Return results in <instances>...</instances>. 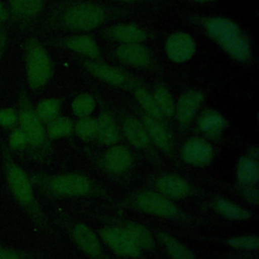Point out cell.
<instances>
[{
    "label": "cell",
    "mask_w": 259,
    "mask_h": 259,
    "mask_svg": "<svg viewBox=\"0 0 259 259\" xmlns=\"http://www.w3.org/2000/svg\"><path fill=\"white\" fill-rule=\"evenodd\" d=\"M3 170L7 186L16 203L36 224L44 223V213L36 201L32 188V180L27 173L13 160L7 147L3 148Z\"/></svg>",
    "instance_id": "1"
},
{
    "label": "cell",
    "mask_w": 259,
    "mask_h": 259,
    "mask_svg": "<svg viewBox=\"0 0 259 259\" xmlns=\"http://www.w3.org/2000/svg\"><path fill=\"white\" fill-rule=\"evenodd\" d=\"M202 26L205 33L234 60L245 63L251 59L249 40L236 22L226 17L211 16L203 20Z\"/></svg>",
    "instance_id": "2"
},
{
    "label": "cell",
    "mask_w": 259,
    "mask_h": 259,
    "mask_svg": "<svg viewBox=\"0 0 259 259\" xmlns=\"http://www.w3.org/2000/svg\"><path fill=\"white\" fill-rule=\"evenodd\" d=\"M106 17V9L100 4L89 1H77L66 6L60 14V21L68 29L88 31L100 26Z\"/></svg>",
    "instance_id": "3"
},
{
    "label": "cell",
    "mask_w": 259,
    "mask_h": 259,
    "mask_svg": "<svg viewBox=\"0 0 259 259\" xmlns=\"http://www.w3.org/2000/svg\"><path fill=\"white\" fill-rule=\"evenodd\" d=\"M25 72L30 88L36 90L48 84L53 75V63L47 50L36 39L25 45Z\"/></svg>",
    "instance_id": "4"
},
{
    "label": "cell",
    "mask_w": 259,
    "mask_h": 259,
    "mask_svg": "<svg viewBox=\"0 0 259 259\" xmlns=\"http://www.w3.org/2000/svg\"><path fill=\"white\" fill-rule=\"evenodd\" d=\"M36 183L54 195L80 196L91 191L90 180L80 174H62L52 177H35Z\"/></svg>",
    "instance_id": "5"
},
{
    "label": "cell",
    "mask_w": 259,
    "mask_h": 259,
    "mask_svg": "<svg viewBox=\"0 0 259 259\" xmlns=\"http://www.w3.org/2000/svg\"><path fill=\"white\" fill-rule=\"evenodd\" d=\"M17 112L18 124L27 139L28 147L32 150H40L45 146L48 138L45 123L39 119L24 93L20 94L19 109Z\"/></svg>",
    "instance_id": "6"
},
{
    "label": "cell",
    "mask_w": 259,
    "mask_h": 259,
    "mask_svg": "<svg viewBox=\"0 0 259 259\" xmlns=\"http://www.w3.org/2000/svg\"><path fill=\"white\" fill-rule=\"evenodd\" d=\"M135 205L142 211L166 219H181V210L161 193L154 191H143L134 198Z\"/></svg>",
    "instance_id": "7"
},
{
    "label": "cell",
    "mask_w": 259,
    "mask_h": 259,
    "mask_svg": "<svg viewBox=\"0 0 259 259\" xmlns=\"http://www.w3.org/2000/svg\"><path fill=\"white\" fill-rule=\"evenodd\" d=\"M165 50L168 58L174 63L190 60L196 51L194 38L185 31L172 32L166 39Z\"/></svg>",
    "instance_id": "8"
},
{
    "label": "cell",
    "mask_w": 259,
    "mask_h": 259,
    "mask_svg": "<svg viewBox=\"0 0 259 259\" xmlns=\"http://www.w3.org/2000/svg\"><path fill=\"white\" fill-rule=\"evenodd\" d=\"M99 235L102 240L111 248V250L119 255L136 257L139 256L141 253V250L133 242V240L122 228H103L102 230H100Z\"/></svg>",
    "instance_id": "9"
},
{
    "label": "cell",
    "mask_w": 259,
    "mask_h": 259,
    "mask_svg": "<svg viewBox=\"0 0 259 259\" xmlns=\"http://www.w3.org/2000/svg\"><path fill=\"white\" fill-rule=\"evenodd\" d=\"M116 59L131 67L148 68L153 62L151 51L142 42L120 44L115 50Z\"/></svg>",
    "instance_id": "10"
},
{
    "label": "cell",
    "mask_w": 259,
    "mask_h": 259,
    "mask_svg": "<svg viewBox=\"0 0 259 259\" xmlns=\"http://www.w3.org/2000/svg\"><path fill=\"white\" fill-rule=\"evenodd\" d=\"M212 145L201 138H191L182 147V158L185 163L193 166H205L212 160Z\"/></svg>",
    "instance_id": "11"
},
{
    "label": "cell",
    "mask_w": 259,
    "mask_h": 259,
    "mask_svg": "<svg viewBox=\"0 0 259 259\" xmlns=\"http://www.w3.org/2000/svg\"><path fill=\"white\" fill-rule=\"evenodd\" d=\"M85 69L95 78L112 86H125L128 84L127 75L116 67L100 62L98 60H87L83 62Z\"/></svg>",
    "instance_id": "12"
},
{
    "label": "cell",
    "mask_w": 259,
    "mask_h": 259,
    "mask_svg": "<svg viewBox=\"0 0 259 259\" xmlns=\"http://www.w3.org/2000/svg\"><path fill=\"white\" fill-rule=\"evenodd\" d=\"M204 96L202 92L196 89H189L181 94L175 103V113L177 120L181 124H188L203 102Z\"/></svg>",
    "instance_id": "13"
},
{
    "label": "cell",
    "mask_w": 259,
    "mask_h": 259,
    "mask_svg": "<svg viewBox=\"0 0 259 259\" xmlns=\"http://www.w3.org/2000/svg\"><path fill=\"white\" fill-rule=\"evenodd\" d=\"M142 121L147 130L150 140L163 152L172 153L173 151V139L162 120L153 118L147 114H144Z\"/></svg>",
    "instance_id": "14"
},
{
    "label": "cell",
    "mask_w": 259,
    "mask_h": 259,
    "mask_svg": "<svg viewBox=\"0 0 259 259\" xmlns=\"http://www.w3.org/2000/svg\"><path fill=\"white\" fill-rule=\"evenodd\" d=\"M156 187L160 191L159 193L174 199L184 198L191 192V187L188 182L184 178L174 174H164L158 177Z\"/></svg>",
    "instance_id": "15"
},
{
    "label": "cell",
    "mask_w": 259,
    "mask_h": 259,
    "mask_svg": "<svg viewBox=\"0 0 259 259\" xmlns=\"http://www.w3.org/2000/svg\"><path fill=\"white\" fill-rule=\"evenodd\" d=\"M105 35L120 44L142 42L148 38L146 29L135 23H118L109 27Z\"/></svg>",
    "instance_id": "16"
},
{
    "label": "cell",
    "mask_w": 259,
    "mask_h": 259,
    "mask_svg": "<svg viewBox=\"0 0 259 259\" xmlns=\"http://www.w3.org/2000/svg\"><path fill=\"white\" fill-rule=\"evenodd\" d=\"M105 168L114 174H119L130 169L133 163L132 152L121 145H113L105 152L103 158Z\"/></svg>",
    "instance_id": "17"
},
{
    "label": "cell",
    "mask_w": 259,
    "mask_h": 259,
    "mask_svg": "<svg viewBox=\"0 0 259 259\" xmlns=\"http://www.w3.org/2000/svg\"><path fill=\"white\" fill-rule=\"evenodd\" d=\"M122 133L127 142L139 150H145L151 144L143 121L135 116H127L123 119Z\"/></svg>",
    "instance_id": "18"
},
{
    "label": "cell",
    "mask_w": 259,
    "mask_h": 259,
    "mask_svg": "<svg viewBox=\"0 0 259 259\" xmlns=\"http://www.w3.org/2000/svg\"><path fill=\"white\" fill-rule=\"evenodd\" d=\"M73 237L80 249L87 255L99 258L102 250L96 234L85 224H77L73 230Z\"/></svg>",
    "instance_id": "19"
},
{
    "label": "cell",
    "mask_w": 259,
    "mask_h": 259,
    "mask_svg": "<svg viewBox=\"0 0 259 259\" xmlns=\"http://www.w3.org/2000/svg\"><path fill=\"white\" fill-rule=\"evenodd\" d=\"M64 46L89 60H97L100 57V49L95 39L88 34H76L64 39Z\"/></svg>",
    "instance_id": "20"
},
{
    "label": "cell",
    "mask_w": 259,
    "mask_h": 259,
    "mask_svg": "<svg viewBox=\"0 0 259 259\" xmlns=\"http://www.w3.org/2000/svg\"><path fill=\"white\" fill-rule=\"evenodd\" d=\"M227 126V119L218 110H204L197 120L198 131L208 137H217Z\"/></svg>",
    "instance_id": "21"
},
{
    "label": "cell",
    "mask_w": 259,
    "mask_h": 259,
    "mask_svg": "<svg viewBox=\"0 0 259 259\" xmlns=\"http://www.w3.org/2000/svg\"><path fill=\"white\" fill-rule=\"evenodd\" d=\"M96 137L105 146H113L119 140V128L114 118L107 112H102L96 118Z\"/></svg>",
    "instance_id": "22"
},
{
    "label": "cell",
    "mask_w": 259,
    "mask_h": 259,
    "mask_svg": "<svg viewBox=\"0 0 259 259\" xmlns=\"http://www.w3.org/2000/svg\"><path fill=\"white\" fill-rule=\"evenodd\" d=\"M236 175L238 181L246 187L256 186L259 180V166L253 156L241 157L237 164Z\"/></svg>",
    "instance_id": "23"
},
{
    "label": "cell",
    "mask_w": 259,
    "mask_h": 259,
    "mask_svg": "<svg viewBox=\"0 0 259 259\" xmlns=\"http://www.w3.org/2000/svg\"><path fill=\"white\" fill-rule=\"evenodd\" d=\"M8 3L14 16L25 19L38 15L45 7L46 0H8Z\"/></svg>",
    "instance_id": "24"
},
{
    "label": "cell",
    "mask_w": 259,
    "mask_h": 259,
    "mask_svg": "<svg viewBox=\"0 0 259 259\" xmlns=\"http://www.w3.org/2000/svg\"><path fill=\"white\" fill-rule=\"evenodd\" d=\"M140 250H151L154 247V239L151 232L143 225L130 222L122 228Z\"/></svg>",
    "instance_id": "25"
},
{
    "label": "cell",
    "mask_w": 259,
    "mask_h": 259,
    "mask_svg": "<svg viewBox=\"0 0 259 259\" xmlns=\"http://www.w3.org/2000/svg\"><path fill=\"white\" fill-rule=\"evenodd\" d=\"M213 206L218 212L229 220L244 221L250 219L251 217L248 209L226 198H217L213 202Z\"/></svg>",
    "instance_id": "26"
},
{
    "label": "cell",
    "mask_w": 259,
    "mask_h": 259,
    "mask_svg": "<svg viewBox=\"0 0 259 259\" xmlns=\"http://www.w3.org/2000/svg\"><path fill=\"white\" fill-rule=\"evenodd\" d=\"M158 237L165 247L167 253L173 259H196L193 253L186 246L171 235L167 233H160Z\"/></svg>",
    "instance_id": "27"
},
{
    "label": "cell",
    "mask_w": 259,
    "mask_h": 259,
    "mask_svg": "<svg viewBox=\"0 0 259 259\" xmlns=\"http://www.w3.org/2000/svg\"><path fill=\"white\" fill-rule=\"evenodd\" d=\"M152 95L163 117H172L175 113V101L170 91L163 85H158Z\"/></svg>",
    "instance_id": "28"
},
{
    "label": "cell",
    "mask_w": 259,
    "mask_h": 259,
    "mask_svg": "<svg viewBox=\"0 0 259 259\" xmlns=\"http://www.w3.org/2000/svg\"><path fill=\"white\" fill-rule=\"evenodd\" d=\"M134 96L137 102L140 104L143 112L153 118L163 120V115L159 111L157 104L154 100L152 93L142 87H136L134 90Z\"/></svg>",
    "instance_id": "29"
},
{
    "label": "cell",
    "mask_w": 259,
    "mask_h": 259,
    "mask_svg": "<svg viewBox=\"0 0 259 259\" xmlns=\"http://www.w3.org/2000/svg\"><path fill=\"white\" fill-rule=\"evenodd\" d=\"M34 110L39 119L44 123L48 124L50 121L59 116L61 111V101L60 99L53 97L45 98L37 103Z\"/></svg>",
    "instance_id": "30"
},
{
    "label": "cell",
    "mask_w": 259,
    "mask_h": 259,
    "mask_svg": "<svg viewBox=\"0 0 259 259\" xmlns=\"http://www.w3.org/2000/svg\"><path fill=\"white\" fill-rule=\"evenodd\" d=\"M74 130V124L69 117L58 116L47 124V137L51 140H58L69 136Z\"/></svg>",
    "instance_id": "31"
},
{
    "label": "cell",
    "mask_w": 259,
    "mask_h": 259,
    "mask_svg": "<svg viewBox=\"0 0 259 259\" xmlns=\"http://www.w3.org/2000/svg\"><path fill=\"white\" fill-rule=\"evenodd\" d=\"M71 108L73 113L79 118L90 116L95 109V99L88 93L79 94L72 101Z\"/></svg>",
    "instance_id": "32"
},
{
    "label": "cell",
    "mask_w": 259,
    "mask_h": 259,
    "mask_svg": "<svg viewBox=\"0 0 259 259\" xmlns=\"http://www.w3.org/2000/svg\"><path fill=\"white\" fill-rule=\"evenodd\" d=\"M96 118L91 116L81 117L74 126L77 136L83 141H90L96 137Z\"/></svg>",
    "instance_id": "33"
},
{
    "label": "cell",
    "mask_w": 259,
    "mask_h": 259,
    "mask_svg": "<svg viewBox=\"0 0 259 259\" xmlns=\"http://www.w3.org/2000/svg\"><path fill=\"white\" fill-rule=\"evenodd\" d=\"M225 242L228 246L241 250L255 251L259 247V238L256 235L236 236L227 239Z\"/></svg>",
    "instance_id": "34"
},
{
    "label": "cell",
    "mask_w": 259,
    "mask_h": 259,
    "mask_svg": "<svg viewBox=\"0 0 259 259\" xmlns=\"http://www.w3.org/2000/svg\"><path fill=\"white\" fill-rule=\"evenodd\" d=\"M8 146H9L10 152H12V151L19 152L28 147L27 139H26L23 131L19 126L11 130V133H10L9 139H8Z\"/></svg>",
    "instance_id": "35"
},
{
    "label": "cell",
    "mask_w": 259,
    "mask_h": 259,
    "mask_svg": "<svg viewBox=\"0 0 259 259\" xmlns=\"http://www.w3.org/2000/svg\"><path fill=\"white\" fill-rule=\"evenodd\" d=\"M18 124V112L12 107L0 108V126L13 130Z\"/></svg>",
    "instance_id": "36"
},
{
    "label": "cell",
    "mask_w": 259,
    "mask_h": 259,
    "mask_svg": "<svg viewBox=\"0 0 259 259\" xmlns=\"http://www.w3.org/2000/svg\"><path fill=\"white\" fill-rule=\"evenodd\" d=\"M0 259H33V257L26 251L0 246Z\"/></svg>",
    "instance_id": "37"
},
{
    "label": "cell",
    "mask_w": 259,
    "mask_h": 259,
    "mask_svg": "<svg viewBox=\"0 0 259 259\" xmlns=\"http://www.w3.org/2000/svg\"><path fill=\"white\" fill-rule=\"evenodd\" d=\"M8 18V10L5 7L4 3L0 0V24L5 22Z\"/></svg>",
    "instance_id": "38"
},
{
    "label": "cell",
    "mask_w": 259,
    "mask_h": 259,
    "mask_svg": "<svg viewBox=\"0 0 259 259\" xmlns=\"http://www.w3.org/2000/svg\"><path fill=\"white\" fill-rule=\"evenodd\" d=\"M5 40H6V37H5V33L3 30H0V57L3 53V50H4V46H5Z\"/></svg>",
    "instance_id": "39"
},
{
    "label": "cell",
    "mask_w": 259,
    "mask_h": 259,
    "mask_svg": "<svg viewBox=\"0 0 259 259\" xmlns=\"http://www.w3.org/2000/svg\"><path fill=\"white\" fill-rule=\"evenodd\" d=\"M194 2H197V3H208V2H212L214 0H192Z\"/></svg>",
    "instance_id": "40"
},
{
    "label": "cell",
    "mask_w": 259,
    "mask_h": 259,
    "mask_svg": "<svg viewBox=\"0 0 259 259\" xmlns=\"http://www.w3.org/2000/svg\"><path fill=\"white\" fill-rule=\"evenodd\" d=\"M119 1H122V2H133V1H136V0H119Z\"/></svg>",
    "instance_id": "41"
}]
</instances>
